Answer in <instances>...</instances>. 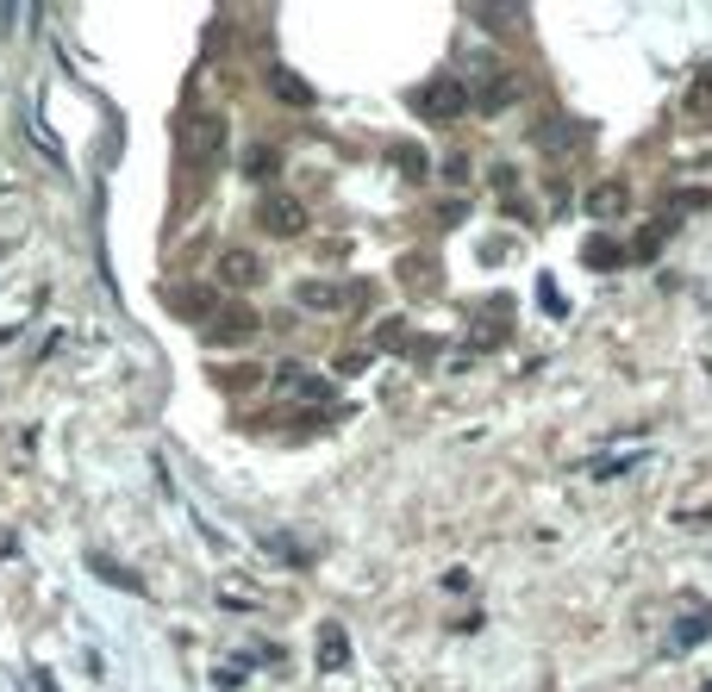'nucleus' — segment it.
I'll return each instance as SVG.
<instances>
[{
  "label": "nucleus",
  "mask_w": 712,
  "mask_h": 692,
  "mask_svg": "<svg viewBox=\"0 0 712 692\" xmlns=\"http://www.w3.org/2000/svg\"><path fill=\"white\" fill-rule=\"evenodd\" d=\"M376 344H387V349H407V324H400V319H387L382 331H376Z\"/></svg>",
  "instance_id": "17"
},
{
  "label": "nucleus",
  "mask_w": 712,
  "mask_h": 692,
  "mask_svg": "<svg viewBox=\"0 0 712 692\" xmlns=\"http://www.w3.org/2000/svg\"><path fill=\"white\" fill-rule=\"evenodd\" d=\"M319 662H326V668H338V662H344V637H338V624H326V643H319Z\"/></svg>",
  "instance_id": "16"
},
{
  "label": "nucleus",
  "mask_w": 712,
  "mask_h": 692,
  "mask_svg": "<svg viewBox=\"0 0 712 692\" xmlns=\"http://www.w3.org/2000/svg\"><path fill=\"white\" fill-rule=\"evenodd\" d=\"M269 88H276L281 100H294V106H313V88H306L301 75H288V69H276L269 75Z\"/></svg>",
  "instance_id": "12"
},
{
  "label": "nucleus",
  "mask_w": 712,
  "mask_h": 692,
  "mask_svg": "<svg viewBox=\"0 0 712 692\" xmlns=\"http://www.w3.org/2000/svg\"><path fill=\"white\" fill-rule=\"evenodd\" d=\"M637 462H644V456H607V462H594L587 474H625V469H637Z\"/></svg>",
  "instance_id": "19"
},
{
  "label": "nucleus",
  "mask_w": 712,
  "mask_h": 692,
  "mask_svg": "<svg viewBox=\"0 0 712 692\" xmlns=\"http://www.w3.org/2000/svg\"><path fill=\"white\" fill-rule=\"evenodd\" d=\"M469 20L475 25H525V13L519 7H469Z\"/></svg>",
  "instance_id": "13"
},
{
  "label": "nucleus",
  "mask_w": 712,
  "mask_h": 692,
  "mask_svg": "<svg viewBox=\"0 0 712 692\" xmlns=\"http://www.w3.org/2000/svg\"><path fill=\"white\" fill-rule=\"evenodd\" d=\"M88 568H94V574H106V587H126V593H144V580H138V574H126L119 562H106V555H88Z\"/></svg>",
  "instance_id": "10"
},
{
  "label": "nucleus",
  "mask_w": 712,
  "mask_h": 692,
  "mask_svg": "<svg viewBox=\"0 0 712 692\" xmlns=\"http://www.w3.org/2000/svg\"><path fill=\"white\" fill-rule=\"evenodd\" d=\"M169 312H181V319H219V294H213V287H176V294H169Z\"/></svg>",
  "instance_id": "7"
},
{
  "label": "nucleus",
  "mask_w": 712,
  "mask_h": 692,
  "mask_svg": "<svg viewBox=\"0 0 712 692\" xmlns=\"http://www.w3.org/2000/svg\"><path fill=\"white\" fill-rule=\"evenodd\" d=\"M687 113H712V69H700V81L687 88Z\"/></svg>",
  "instance_id": "15"
},
{
  "label": "nucleus",
  "mask_w": 712,
  "mask_h": 692,
  "mask_svg": "<svg viewBox=\"0 0 712 692\" xmlns=\"http://www.w3.org/2000/svg\"><path fill=\"white\" fill-rule=\"evenodd\" d=\"M594 219H619L625 206H632V188L625 181H600V188H587V200H582Z\"/></svg>",
  "instance_id": "8"
},
{
  "label": "nucleus",
  "mask_w": 712,
  "mask_h": 692,
  "mask_svg": "<svg viewBox=\"0 0 712 692\" xmlns=\"http://www.w3.org/2000/svg\"><path fill=\"white\" fill-rule=\"evenodd\" d=\"M226 119L219 113H194V119L176 131V156H181V169L188 175H206V169H219V156H226Z\"/></svg>",
  "instance_id": "1"
},
{
  "label": "nucleus",
  "mask_w": 712,
  "mask_h": 692,
  "mask_svg": "<svg viewBox=\"0 0 712 692\" xmlns=\"http://www.w3.org/2000/svg\"><path fill=\"white\" fill-rule=\"evenodd\" d=\"M700 637H707V612H687V618L675 624V649H694Z\"/></svg>",
  "instance_id": "14"
},
{
  "label": "nucleus",
  "mask_w": 712,
  "mask_h": 692,
  "mask_svg": "<svg viewBox=\"0 0 712 692\" xmlns=\"http://www.w3.org/2000/svg\"><path fill=\"white\" fill-rule=\"evenodd\" d=\"M206 337H213V344H251L256 337V312L251 306H219V319L206 324Z\"/></svg>",
  "instance_id": "6"
},
{
  "label": "nucleus",
  "mask_w": 712,
  "mask_h": 692,
  "mask_svg": "<svg viewBox=\"0 0 712 692\" xmlns=\"http://www.w3.org/2000/svg\"><path fill=\"white\" fill-rule=\"evenodd\" d=\"M256 381H263V374H256V369H231L226 381H219V387H231V394H251Z\"/></svg>",
  "instance_id": "18"
},
{
  "label": "nucleus",
  "mask_w": 712,
  "mask_h": 692,
  "mask_svg": "<svg viewBox=\"0 0 712 692\" xmlns=\"http://www.w3.org/2000/svg\"><path fill=\"white\" fill-rule=\"evenodd\" d=\"M419 106H425L432 119H457V113H469V88H462L457 75H437L432 88L419 94Z\"/></svg>",
  "instance_id": "5"
},
{
  "label": "nucleus",
  "mask_w": 712,
  "mask_h": 692,
  "mask_svg": "<svg viewBox=\"0 0 712 692\" xmlns=\"http://www.w3.org/2000/svg\"><path fill=\"white\" fill-rule=\"evenodd\" d=\"M512 100H519V75H494V88L482 94V113H500Z\"/></svg>",
  "instance_id": "11"
},
{
  "label": "nucleus",
  "mask_w": 712,
  "mask_h": 692,
  "mask_svg": "<svg viewBox=\"0 0 712 692\" xmlns=\"http://www.w3.org/2000/svg\"><path fill=\"white\" fill-rule=\"evenodd\" d=\"M244 169H251V175H276V150H251V156H244Z\"/></svg>",
  "instance_id": "20"
},
{
  "label": "nucleus",
  "mask_w": 712,
  "mask_h": 692,
  "mask_svg": "<svg viewBox=\"0 0 712 692\" xmlns=\"http://www.w3.org/2000/svg\"><path fill=\"white\" fill-rule=\"evenodd\" d=\"M276 387H281V399H301V406H326V399H331V381H326V374H313L306 362H281Z\"/></svg>",
  "instance_id": "3"
},
{
  "label": "nucleus",
  "mask_w": 712,
  "mask_h": 692,
  "mask_svg": "<svg viewBox=\"0 0 712 692\" xmlns=\"http://www.w3.org/2000/svg\"><path fill=\"white\" fill-rule=\"evenodd\" d=\"M213 274H219V287H231V294H244V287H256L263 281V256L244 244H226L219 249V262H213Z\"/></svg>",
  "instance_id": "2"
},
{
  "label": "nucleus",
  "mask_w": 712,
  "mask_h": 692,
  "mask_svg": "<svg viewBox=\"0 0 712 692\" xmlns=\"http://www.w3.org/2000/svg\"><path fill=\"white\" fill-rule=\"evenodd\" d=\"M256 225H263V231H276V238H301V231H306V206L294 194H263Z\"/></svg>",
  "instance_id": "4"
},
{
  "label": "nucleus",
  "mask_w": 712,
  "mask_h": 692,
  "mask_svg": "<svg viewBox=\"0 0 712 692\" xmlns=\"http://www.w3.org/2000/svg\"><path fill=\"white\" fill-rule=\"evenodd\" d=\"M294 299H301L306 312H338V306H344V287H331V281H301V287H294Z\"/></svg>",
  "instance_id": "9"
}]
</instances>
